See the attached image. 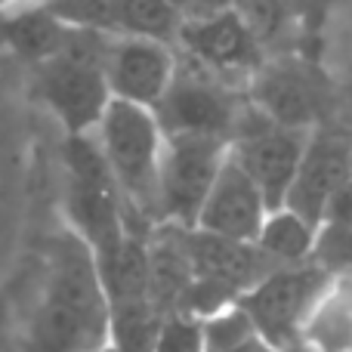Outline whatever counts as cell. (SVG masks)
<instances>
[{"mask_svg":"<svg viewBox=\"0 0 352 352\" xmlns=\"http://www.w3.org/2000/svg\"><path fill=\"white\" fill-rule=\"evenodd\" d=\"M50 10L68 25L102 34H142L176 43L182 10L170 0H65Z\"/></svg>","mask_w":352,"mask_h":352,"instance_id":"15","label":"cell"},{"mask_svg":"<svg viewBox=\"0 0 352 352\" xmlns=\"http://www.w3.org/2000/svg\"><path fill=\"white\" fill-rule=\"evenodd\" d=\"M316 241H318V226L287 204L272 207L266 213V219H263L260 235H256V248L278 266L312 260Z\"/></svg>","mask_w":352,"mask_h":352,"instance_id":"19","label":"cell"},{"mask_svg":"<svg viewBox=\"0 0 352 352\" xmlns=\"http://www.w3.org/2000/svg\"><path fill=\"white\" fill-rule=\"evenodd\" d=\"M352 176V142L331 130H309L303 158H300L297 176L287 188L285 204L303 213L316 226L324 223L334 195L340 192Z\"/></svg>","mask_w":352,"mask_h":352,"instance_id":"13","label":"cell"},{"mask_svg":"<svg viewBox=\"0 0 352 352\" xmlns=\"http://www.w3.org/2000/svg\"><path fill=\"white\" fill-rule=\"evenodd\" d=\"M232 140L207 133H164L158 179L161 223L195 229L201 204L229 155Z\"/></svg>","mask_w":352,"mask_h":352,"instance_id":"9","label":"cell"},{"mask_svg":"<svg viewBox=\"0 0 352 352\" xmlns=\"http://www.w3.org/2000/svg\"><path fill=\"white\" fill-rule=\"evenodd\" d=\"M34 3H43V6H53V3H65V0H34Z\"/></svg>","mask_w":352,"mask_h":352,"instance_id":"24","label":"cell"},{"mask_svg":"<svg viewBox=\"0 0 352 352\" xmlns=\"http://www.w3.org/2000/svg\"><path fill=\"white\" fill-rule=\"evenodd\" d=\"M93 133L109 161V170L115 173L118 186H121L124 201H127L130 229L148 235L161 223L158 179L164 130L158 124V115L148 105L111 96L109 109L99 118Z\"/></svg>","mask_w":352,"mask_h":352,"instance_id":"2","label":"cell"},{"mask_svg":"<svg viewBox=\"0 0 352 352\" xmlns=\"http://www.w3.org/2000/svg\"><path fill=\"white\" fill-rule=\"evenodd\" d=\"M148 352H204V318L195 312H170Z\"/></svg>","mask_w":352,"mask_h":352,"instance_id":"21","label":"cell"},{"mask_svg":"<svg viewBox=\"0 0 352 352\" xmlns=\"http://www.w3.org/2000/svg\"><path fill=\"white\" fill-rule=\"evenodd\" d=\"M176 50L241 87L266 62V43L235 3L182 16Z\"/></svg>","mask_w":352,"mask_h":352,"instance_id":"10","label":"cell"},{"mask_svg":"<svg viewBox=\"0 0 352 352\" xmlns=\"http://www.w3.org/2000/svg\"><path fill=\"white\" fill-rule=\"evenodd\" d=\"M328 278L331 272H324L312 260L287 263V266H275L256 285H250L238 297V303L244 306L250 322L269 343H275L285 352H294L300 349L303 322L322 287L328 285Z\"/></svg>","mask_w":352,"mask_h":352,"instance_id":"8","label":"cell"},{"mask_svg":"<svg viewBox=\"0 0 352 352\" xmlns=\"http://www.w3.org/2000/svg\"><path fill=\"white\" fill-rule=\"evenodd\" d=\"M99 352H115V349H111V346H105V349H99Z\"/></svg>","mask_w":352,"mask_h":352,"instance_id":"27","label":"cell"},{"mask_svg":"<svg viewBox=\"0 0 352 352\" xmlns=\"http://www.w3.org/2000/svg\"><path fill=\"white\" fill-rule=\"evenodd\" d=\"M34 285L12 352H99L111 343L96 256L74 229L65 226L47 238Z\"/></svg>","mask_w":352,"mask_h":352,"instance_id":"1","label":"cell"},{"mask_svg":"<svg viewBox=\"0 0 352 352\" xmlns=\"http://www.w3.org/2000/svg\"><path fill=\"white\" fill-rule=\"evenodd\" d=\"M186 254L192 266V285L182 312H195L201 318L226 303H235L250 285L278 266L256 248V241H235L204 229H186Z\"/></svg>","mask_w":352,"mask_h":352,"instance_id":"7","label":"cell"},{"mask_svg":"<svg viewBox=\"0 0 352 352\" xmlns=\"http://www.w3.org/2000/svg\"><path fill=\"white\" fill-rule=\"evenodd\" d=\"M0 352H12V349L10 346H0Z\"/></svg>","mask_w":352,"mask_h":352,"instance_id":"26","label":"cell"},{"mask_svg":"<svg viewBox=\"0 0 352 352\" xmlns=\"http://www.w3.org/2000/svg\"><path fill=\"white\" fill-rule=\"evenodd\" d=\"M74 34V25L34 0L0 6V50L19 56L31 68L59 53Z\"/></svg>","mask_w":352,"mask_h":352,"instance_id":"17","label":"cell"},{"mask_svg":"<svg viewBox=\"0 0 352 352\" xmlns=\"http://www.w3.org/2000/svg\"><path fill=\"white\" fill-rule=\"evenodd\" d=\"M303 352H352V275H331L300 334Z\"/></svg>","mask_w":352,"mask_h":352,"instance_id":"18","label":"cell"},{"mask_svg":"<svg viewBox=\"0 0 352 352\" xmlns=\"http://www.w3.org/2000/svg\"><path fill=\"white\" fill-rule=\"evenodd\" d=\"M306 140H309L306 127L272 121L248 99V109H244L235 133H232L229 152L250 173V179L260 186L269 207H281L294 176H297Z\"/></svg>","mask_w":352,"mask_h":352,"instance_id":"11","label":"cell"},{"mask_svg":"<svg viewBox=\"0 0 352 352\" xmlns=\"http://www.w3.org/2000/svg\"><path fill=\"white\" fill-rule=\"evenodd\" d=\"M148 235L130 232L121 248L96 260L109 303V346L115 352H148L167 318L155 291Z\"/></svg>","mask_w":352,"mask_h":352,"instance_id":"5","label":"cell"},{"mask_svg":"<svg viewBox=\"0 0 352 352\" xmlns=\"http://www.w3.org/2000/svg\"><path fill=\"white\" fill-rule=\"evenodd\" d=\"M62 213L93 250L109 256L130 235V213L115 173L109 170L96 133L65 136L62 142Z\"/></svg>","mask_w":352,"mask_h":352,"instance_id":"3","label":"cell"},{"mask_svg":"<svg viewBox=\"0 0 352 352\" xmlns=\"http://www.w3.org/2000/svg\"><path fill=\"white\" fill-rule=\"evenodd\" d=\"M248 99L278 124H318V84L300 59H266L248 80Z\"/></svg>","mask_w":352,"mask_h":352,"instance_id":"16","label":"cell"},{"mask_svg":"<svg viewBox=\"0 0 352 352\" xmlns=\"http://www.w3.org/2000/svg\"><path fill=\"white\" fill-rule=\"evenodd\" d=\"M312 263L331 275H352V223H322Z\"/></svg>","mask_w":352,"mask_h":352,"instance_id":"20","label":"cell"},{"mask_svg":"<svg viewBox=\"0 0 352 352\" xmlns=\"http://www.w3.org/2000/svg\"><path fill=\"white\" fill-rule=\"evenodd\" d=\"M244 109L248 87L232 84L223 74L179 53L173 80L155 105V115L164 133H207L232 140Z\"/></svg>","mask_w":352,"mask_h":352,"instance_id":"6","label":"cell"},{"mask_svg":"<svg viewBox=\"0 0 352 352\" xmlns=\"http://www.w3.org/2000/svg\"><path fill=\"white\" fill-rule=\"evenodd\" d=\"M176 43L142 34H111L102 53V72L115 99L155 109L176 72Z\"/></svg>","mask_w":352,"mask_h":352,"instance_id":"12","label":"cell"},{"mask_svg":"<svg viewBox=\"0 0 352 352\" xmlns=\"http://www.w3.org/2000/svg\"><path fill=\"white\" fill-rule=\"evenodd\" d=\"M170 3H173V6H179V10H182V12H186V10H188V6H192V3H195V0H170Z\"/></svg>","mask_w":352,"mask_h":352,"instance_id":"23","label":"cell"},{"mask_svg":"<svg viewBox=\"0 0 352 352\" xmlns=\"http://www.w3.org/2000/svg\"><path fill=\"white\" fill-rule=\"evenodd\" d=\"M10 3H19V0H0V6H10Z\"/></svg>","mask_w":352,"mask_h":352,"instance_id":"25","label":"cell"},{"mask_svg":"<svg viewBox=\"0 0 352 352\" xmlns=\"http://www.w3.org/2000/svg\"><path fill=\"white\" fill-rule=\"evenodd\" d=\"M204 352H285V349H278L275 343H269L266 337L256 331V334H250L248 340H238V343L223 346V349H204Z\"/></svg>","mask_w":352,"mask_h":352,"instance_id":"22","label":"cell"},{"mask_svg":"<svg viewBox=\"0 0 352 352\" xmlns=\"http://www.w3.org/2000/svg\"><path fill=\"white\" fill-rule=\"evenodd\" d=\"M111 34L78 28L59 53L34 65V90L53 111L65 136L93 133L111 102L109 80L102 72V53Z\"/></svg>","mask_w":352,"mask_h":352,"instance_id":"4","label":"cell"},{"mask_svg":"<svg viewBox=\"0 0 352 352\" xmlns=\"http://www.w3.org/2000/svg\"><path fill=\"white\" fill-rule=\"evenodd\" d=\"M269 210L272 207H269L266 195L260 192V186L250 179V173L229 152L217 179H213L210 192H207L204 204H201L195 229L235 238V241H256Z\"/></svg>","mask_w":352,"mask_h":352,"instance_id":"14","label":"cell"}]
</instances>
